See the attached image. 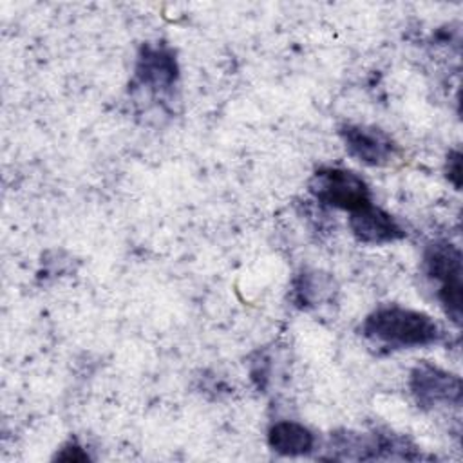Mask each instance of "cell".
I'll return each mask as SVG.
<instances>
[{
  "label": "cell",
  "mask_w": 463,
  "mask_h": 463,
  "mask_svg": "<svg viewBox=\"0 0 463 463\" xmlns=\"http://www.w3.org/2000/svg\"><path fill=\"white\" fill-rule=\"evenodd\" d=\"M362 335L380 347L412 349L438 344L443 331L427 313L391 304L380 306L365 317Z\"/></svg>",
  "instance_id": "6da1fadb"
},
{
  "label": "cell",
  "mask_w": 463,
  "mask_h": 463,
  "mask_svg": "<svg viewBox=\"0 0 463 463\" xmlns=\"http://www.w3.org/2000/svg\"><path fill=\"white\" fill-rule=\"evenodd\" d=\"M349 228L356 241L373 246L396 242L405 237L402 224L389 212L374 204L353 212L349 217Z\"/></svg>",
  "instance_id": "52a82bcc"
},
{
  "label": "cell",
  "mask_w": 463,
  "mask_h": 463,
  "mask_svg": "<svg viewBox=\"0 0 463 463\" xmlns=\"http://www.w3.org/2000/svg\"><path fill=\"white\" fill-rule=\"evenodd\" d=\"M463 257L449 241H434L423 250L425 275L438 284L436 295L447 317L459 326L463 315Z\"/></svg>",
  "instance_id": "7a4b0ae2"
},
{
  "label": "cell",
  "mask_w": 463,
  "mask_h": 463,
  "mask_svg": "<svg viewBox=\"0 0 463 463\" xmlns=\"http://www.w3.org/2000/svg\"><path fill=\"white\" fill-rule=\"evenodd\" d=\"M445 172H447V179L454 184L456 190H459L461 188V152L458 148L449 152Z\"/></svg>",
  "instance_id": "30bf717a"
},
{
  "label": "cell",
  "mask_w": 463,
  "mask_h": 463,
  "mask_svg": "<svg viewBox=\"0 0 463 463\" xmlns=\"http://www.w3.org/2000/svg\"><path fill=\"white\" fill-rule=\"evenodd\" d=\"M409 391L420 409L432 411L445 405H461V378L427 360L412 367Z\"/></svg>",
  "instance_id": "277c9868"
},
{
  "label": "cell",
  "mask_w": 463,
  "mask_h": 463,
  "mask_svg": "<svg viewBox=\"0 0 463 463\" xmlns=\"http://www.w3.org/2000/svg\"><path fill=\"white\" fill-rule=\"evenodd\" d=\"M268 445L280 456H307L317 445L315 434L293 420L275 421L268 430Z\"/></svg>",
  "instance_id": "ba28073f"
},
{
  "label": "cell",
  "mask_w": 463,
  "mask_h": 463,
  "mask_svg": "<svg viewBox=\"0 0 463 463\" xmlns=\"http://www.w3.org/2000/svg\"><path fill=\"white\" fill-rule=\"evenodd\" d=\"M336 284L329 273L302 269L291 284V300L300 309H313L333 298Z\"/></svg>",
  "instance_id": "9c48e42d"
},
{
  "label": "cell",
  "mask_w": 463,
  "mask_h": 463,
  "mask_svg": "<svg viewBox=\"0 0 463 463\" xmlns=\"http://www.w3.org/2000/svg\"><path fill=\"white\" fill-rule=\"evenodd\" d=\"M56 459H65V461H85L89 456L83 452V449L72 441L61 447L60 454H56Z\"/></svg>",
  "instance_id": "8fae6325"
},
{
  "label": "cell",
  "mask_w": 463,
  "mask_h": 463,
  "mask_svg": "<svg viewBox=\"0 0 463 463\" xmlns=\"http://www.w3.org/2000/svg\"><path fill=\"white\" fill-rule=\"evenodd\" d=\"M307 190L320 204L349 213L373 204L367 183L353 170L340 166H322L315 170L307 183Z\"/></svg>",
  "instance_id": "3957f363"
},
{
  "label": "cell",
  "mask_w": 463,
  "mask_h": 463,
  "mask_svg": "<svg viewBox=\"0 0 463 463\" xmlns=\"http://www.w3.org/2000/svg\"><path fill=\"white\" fill-rule=\"evenodd\" d=\"M179 80L175 52L166 43H143L134 67V87L145 89L152 96H166Z\"/></svg>",
  "instance_id": "5b68a950"
},
{
  "label": "cell",
  "mask_w": 463,
  "mask_h": 463,
  "mask_svg": "<svg viewBox=\"0 0 463 463\" xmlns=\"http://www.w3.org/2000/svg\"><path fill=\"white\" fill-rule=\"evenodd\" d=\"M338 134L347 154L367 166H385L398 157L396 141L378 127L347 123Z\"/></svg>",
  "instance_id": "8992f818"
}]
</instances>
